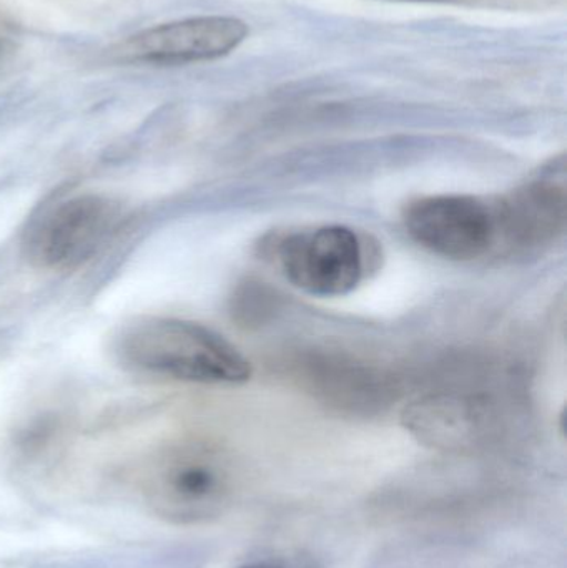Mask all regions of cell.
<instances>
[{"instance_id":"6da1fadb","label":"cell","mask_w":567,"mask_h":568,"mask_svg":"<svg viewBox=\"0 0 567 568\" xmlns=\"http://www.w3.org/2000/svg\"><path fill=\"white\" fill-rule=\"evenodd\" d=\"M122 366L139 373L209 386H236L252 377L249 359L203 324L175 317H142L113 341Z\"/></svg>"},{"instance_id":"7a4b0ae2","label":"cell","mask_w":567,"mask_h":568,"mask_svg":"<svg viewBox=\"0 0 567 568\" xmlns=\"http://www.w3.org/2000/svg\"><path fill=\"white\" fill-rule=\"evenodd\" d=\"M123 210L109 196L77 195L47 206L27 230L23 253L30 265L70 272L92 260L119 232Z\"/></svg>"},{"instance_id":"3957f363","label":"cell","mask_w":567,"mask_h":568,"mask_svg":"<svg viewBox=\"0 0 567 568\" xmlns=\"http://www.w3.org/2000/svg\"><path fill=\"white\" fill-rule=\"evenodd\" d=\"M409 236L435 255L455 262L485 258L502 248L499 202L472 195L425 196L405 212Z\"/></svg>"},{"instance_id":"277c9868","label":"cell","mask_w":567,"mask_h":568,"mask_svg":"<svg viewBox=\"0 0 567 568\" xmlns=\"http://www.w3.org/2000/svg\"><path fill=\"white\" fill-rule=\"evenodd\" d=\"M276 256L285 278L312 296H345L365 275L362 240L348 226L293 233L280 242Z\"/></svg>"},{"instance_id":"5b68a950","label":"cell","mask_w":567,"mask_h":568,"mask_svg":"<svg viewBox=\"0 0 567 568\" xmlns=\"http://www.w3.org/2000/svg\"><path fill=\"white\" fill-rule=\"evenodd\" d=\"M249 33V26L236 17H190L126 37L110 49V59L159 67L210 62L239 49Z\"/></svg>"},{"instance_id":"8992f818","label":"cell","mask_w":567,"mask_h":568,"mask_svg":"<svg viewBox=\"0 0 567 568\" xmlns=\"http://www.w3.org/2000/svg\"><path fill=\"white\" fill-rule=\"evenodd\" d=\"M155 503L166 516L199 523L225 513L235 494V476L225 457L202 446L170 453L152 480Z\"/></svg>"},{"instance_id":"52a82bcc","label":"cell","mask_w":567,"mask_h":568,"mask_svg":"<svg viewBox=\"0 0 567 568\" xmlns=\"http://www.w3.org/2000/svg\"><path fill=\"white\" fill-rule=\"evenodd\" d=\"M553 170L499 202L506 248H539L558 239L565 230V173L555 179Z\"/></svg>"},{"instance_id":"ba28073f","label":"cell","mask_w":567,"mask_h":568,"mask_svg":"<svg viewBox=\"0 0 567 568\" xmlns=\"http://www.w3.org/2000/svg\"><path fill=\"white\" fill-rule=\"evenodd\" d=\"M13 43L7 37L0 36V65L12 55Z\"/></svg>"},{"instance_id":"9c48e42d","label":"cell","mask_w":567,"mask_h":568,"mask_svg":"<svg viewBox=\"0 0 567 568\" xmlns=\"http://www.w3.org/2000/svg\"><path fill=\"white\" fill-rule=\"evenodd\" d=\"M240 568H285V567L272 566V564H252V566H243Z\"/></svg>"},{"instance_id":"30bf717a","label":"cell","mask_w":567,"mask_h":568,"mask_svg":"<svg viewBox=\"0 0 567 568\" xmlns=\"http://www.w3.org/2000/svg\"><path fill=\"white\" fill-rule=\"evenodd\" d=\"M416 2H436V0H416Z\"/></svg>"}]
</instances>
